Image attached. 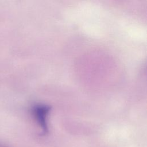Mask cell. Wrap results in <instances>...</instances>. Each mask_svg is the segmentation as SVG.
<instances>
[{
    "instance_id": "cell-1",
    "label": "cell",
    "mask_w": 147,
    "mask_h": 147,
    "mask_svg": "<svg viewBox=\"0 0 147 147\" xmlns=\"http://www.w3.org/2000/svg\"><path fill=\"white\" fill-rule=\"evenodd\" d=\"M50 109V107L45 105H36L33 108V113L38 124L42 130L43 134L48 131V127L46 122V116Z\"/></svg>"
},
{
    "instance_id": "cell-2",
    "label": "cell",
    "mask_w": 147,
    "mask_h": 147,
    "mask_svg": "<svg viewBox=\"0 0 147 147\" xmlns=\"http://www.w3.org/2000/svg\"><path fill=\"white\" fill-rule=\"evenodd\" d=\"M0 147H6V146H2V145H0Z\"/></svg>"
}]
</instances>
